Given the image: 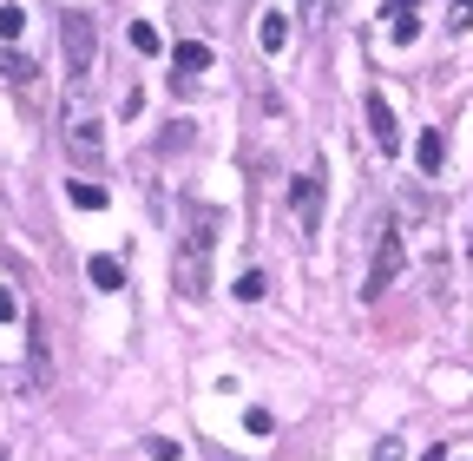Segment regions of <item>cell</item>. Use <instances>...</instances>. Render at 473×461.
I'll list each match as a JSON object with an SVG mask.
<instances>
[{
  "mask_svg": "<svg viewBox=\"0 0 473 461\" xmlns=\"http://www.w3.org/2000/svg\"><path fill=\"white\" fill-rule=\"evenodd\" d=\"M361 105H369V132H375V145L395 158V152H401V119H395V105H388L381 93H369Z\"/></svg>",
  "mask_w": 473,
  "mask_h": 461,
  "instance_id": "obj_6",
  "label": "cell"
},
{
  "mask_svg": "<svg viewBox=\"0 0 473 461\" xmlns=\"http://www.w3.org/2000/svg\"><path fill=\"white\" fill-rule=\"evenodd\" d=\"M414 165H421V178H440V165H448V139H440V125H428L421 139H414Z\"/></svg>",
  "mask_w": 473,
  "mask_h": 461,
  "instance_id": "obj_7",
  "label": "cell"
},
{
  "mask_svg": "<svg viewBox=\"0 0 473 461\" xmlns=\"http://www.w3.org/2000/svg\"><path fill=\"white\" fill-rule=\"evenodd\" d=\"M243 428L250 436H276V416L270 409H243Z\"/></svg>",
  "mask_w": 473,
  "mask_h": 461,
  "instance_id": "obj_17",
  "label": "cell"
},
{
  "mask_svg": "<svg viewBox=\"0 0 473 461\" xmlns=\"http://www.w3.org/2000/svg\"><path fill=\"white\" fill-rule=\"evenodd\" d=\"M448 26H454V34H473V0H454V7H448Z\"/></svg>",
  "mask_w": 473,
  "mask_h": 461,
  "instance_id": "obj_18",
  "label": "cell"
},
{
  "mask_svg": "<svg viewBox=\"0 0 473 461\" xmlns=\"http://www.w3.org/2000/svg\"><path fill=\"white\" fill-rule=\"evenodd\" d=\"M14 316H20V304H14V290L0 284V323H14Z\"/></svg>",
  "mask_w": 473,
  "mask_h": 461,
  "instance_id": "obj_22",
  "label": "cell"
},
{
  "mask_svg": "<svg viewBox=\"0 0 473 461\" xmlns=\"http://www.w3.org/2000/svg\"><path fill=\"white\" fill-rule=\"evenodd\" d=\"M211 66V46L204 40H178V73H204Z\"/></svg>",
  "mask_w": 473,
  "mask_h": 461,
  "instance_id": "obj_13",
  "label": "cell"
},
{
  "mask_svg": "<svg viewBox=\"0 0 473 461\" xmlns=\"http://www.w3.org/2000/svg\"><path fill=\"white\" fill-rule=\"evenodd\" d=\"M60 46H66V73H73V86H86V79H93V60H99V20H93V14H66Z\"/></svg>",
  "mask_w": 473,
  "mask_h": 461,
  "instance_id": "obj_2",
  "label": "cell"
},
{
  "mask_svg": "<svg viewBox=\"0 0 473 461\" xmlns=\"http://www.w3.org/2000/svg\"><path fill=\"white\" fill-rule=\"evenodd\" d=\"M375 461H408V448H401V442H395V436H388V442H381V448H375Z\"/></svg>",
  "mask_w": 473,
  "mask_h": 461,
  "instance_id": "obj_21",
  "label": "cell"
},
{
  "mask_svg": "<svg viewBox=\"0 0 473 461\" xmlns=\"http://www.w3.org/2000/svg\"><path fill=\"white\" fill-rule=\"evenodd\" d=\"M290 34H296V26H290V14H283V7H270V14H263V26H257L263 53H283V46H290Z\"/></svg>",
  "mask_w": 473,
  "mask_h": 461,
  "instance_id": "obj_10",
  "label": "cell"
},
{
  "mask_svg": "<svg viewBox=\"0 0 473 461\" xmlns=\"http://www.w3.org/2000/svg\"><path fill=\"white\" fill-rule=\"evenodd\" d=\"M217 211L211 205H191L184 211V231H178V264H172V277H178V296L184 304H204L211 296V257H217Z\"/></svg>",
  "mask_w": 473,
  "mask_h": 461,
  "instance_id": "obj_1",
  "label": "cell"
},
{
  "mask_svg": "<svg viewBox=\"0 0 473 461\" xmlns=\"http://www.w3.org/2000/svg\"><path fill=\"white\" fill-rule=\"evenodd\" d=\"M20 26H26V14H20V7H0V46H14Z\"/></svg>",
  "mask_w": 473,
  "mask_h": 461,
  "instance_id": "obj_16",
  "label": "cell"
},
{
  "mask_svg": "<svg viewBox=\"0 0 473 461\" xmlns=\"http://www.w3.org/2000/svg\"><path fill=\"white\" fill-rule=\"evenodd\" d=\"M290 211H296V225L310 231V237L322 231V172H316V165H310V172H302V178L290 185Z\"/></svg>",
  "mask_w": 473,
  "mask_h": 461,
  "instance_id": "obj_5",
  "label": "cell"
},
{
  "mask_svg": "<svg viewBox=\"0 0 473 461\" xmlns=\"http://www.w3.org/2000/svg\"><path fill=\"white\" fill-rule=\"evenodd\" d=\"M322 7H329V0H302V14H322Z\"/></svg>",
  "mask_w": 473,
  "mask_h": 461,
  "instance_id": "obj_23",
  "label": "cell"
},
{
  "mask_svg": "<svg viewBox=\"0 0 473 461\" xmlns=\"http://www.w3.org/2000/svg\"><path fill=\"white\" fill-rule=\"evenodd\" d=\"M66 152H73L79 172H99V165H105V125H99V119H73V125H66Z\"/></svg>",
  "mask_w": 473,
  "mask_h": 461,
  "instance_id": "obj_4",
  "label": "cell"
},
{
  "mask_svg": "<svg viewBox=\"0 0 473 461\" xmlns=\"http://www.w3.org/2000/svg\"><path fill=\"white\" fill-rule=\"evenodd\" d=\"M26 356H34V376L26 383L34 389H53V356H46V323L34 316V336H26Z\"/></svg>",
  "mask_w": 473,
  "mask_h": 461,
  "instance_id": "obj_9",
  "label": "cell"
},
{
  "mask_svg": "<svg viewBox=\"0 0 473 461\" xmlns=\"http://www.w3.org/2000/svg\"><path fill=\"white\" fill-rule=\"evenodd\" d=\"M66 198H73L79 211H105V185H93V178H73V185H66Z\"/></svg>",
  "mask_w": 473,
  "mask_h": 461,
  "instance_id": "obj_12",
  "label": "cell"
},
{
  "mask_svg": "<svg viewBox=\"0 0 473 461\" xmlns=\"http://www.w3.org/2000/svg\"><path fill=\"white\" fill-rule=\"evenodd\" d=\"M263 290H270L263 270H243V277H237V304H263Z\"/></svg>",
  "mask_w": 473,
  "mask_h": 461,
  "instance_id": "obj_15",
  "label": "cell"
},
{
  "mask_svg": "<svg viewBox=\"0 0 473 461\" xmlns=\"http://www.w3.org/2000/svg\"><path fill=\"white\" fill-rule=\"evenodd\" d=\"M132 46H138V53H158V26H145V20H132Z\"/></svg>",
  "mask_w": 473,
  "mask_h": 461,
  "instance_id": "obj_19",
  "label": "cell"
},
{
  "mask_svg": "<svg viewBox=\"0 0 473 461\" xmlns=\"http://www.w3.org/2000/svg\"><path fill=\"white\" fill-rule=\"evenodd\" d=\"M401 257H408V251H401V231L388 225V237H381V251H375V264H369V277H361V296H369V304H375V296H381L388 284L401 277Z\"/></svg>",
  "mask_w": 473,
  "mask_h": 461,
  "instance_id": "obj_3",
  "label": "cell"
},
{
  "mask_svg": "<svg viewBox=\"0 0 473 461\" xmlns=\"http://www.w3.org/2000/svg\"><path fill=\"white\" fill-rule=\"evenodd\" d=\"M145 455H152V461H178V442H164V436H152V442H145Z\"/></svg>",
  "mask_w": 473,
  "mask_h": 461,
  "instance_id": "obj_20",
  "label": "cell"
},
{
  "mask_svg": "<svg viewBox=\"0 0 473 461\" xmlns=\"http://www.w3.org/2000/svg\"><path fill=\"white\" fill-rule=\"evenodd\" d=\"M421 461H448V448H428V455H421Z\"/></svg>",
  "mask_w": 473,
  "mask_h": 461,
  "instance_id": "obj_24",
  "label": "cell"
},
{
  "mask_svg": "<svg viewBox=\"0 0 473 461\" xmlns=\"http://www.w3.org/2000/svg\"><path fill=\"white\" fill-rule=\"evenodd\" d=\"M0 73H7L14 86H26V79H34V60H26V53H14V46H0Z\"/></svg>",
  "mask_w": 473,
  "mask_h": 461,
  "instance_id": "obj_14",
  "label": "cell"
},
{
  "mask_svg": "<svg viewBox=\"0 0 473 461\" xmlns=\"http://www.w3.org/2000/svg\"><path fill=\"white\" fill-rule=\"evenodd\" d=\"M217 461H237V455H217Z\"/></svg>",
  "mask_w": 473,
  "mask_h": 461,
  "instance_id": "obj_25",
  "label": "cell"
},
{
  "mask_svg": "<svg viewBox=\"0 0 473 461\" xmlns=\"http://www.w3.org/2000/svg\"><path fill=\"white\" fill-rule=\"evenodd\" d=\"M86 277H93V290H125V264L119 257H93Z\"/></svg>",
  "mask_w": 473,
  "mask_h": 461,
  "instance_id": "obj_11",
  "label": "cell"
},
{
  "mask_svg": "<svg viewBox=\"0 0 473 461\" xmlns=\"http://www.w3.org/2000/svg\"><path fill=\"white\" fill-rule=\"evenodd\" d=\"M381 20H388V40H395V46H408L414 34H421V7H414V0H395Z\"/></svg>",
  "mask_w": 473,
  "mask_h": 461,
  "instance_id": "obj_8",
  "label": "cell"
}]
</instances>
